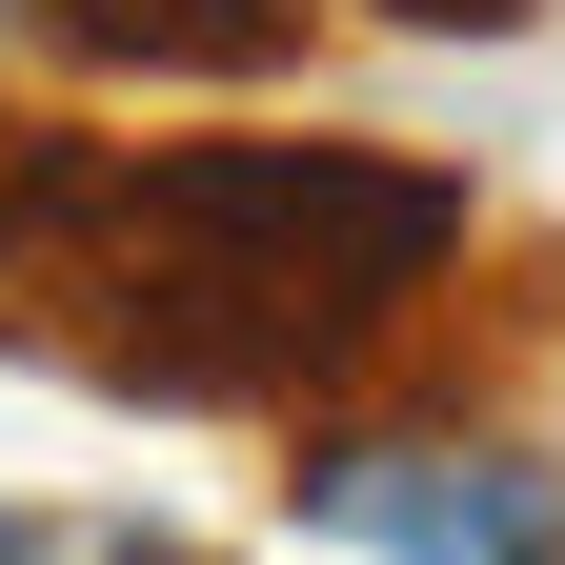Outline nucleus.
<instances>
[{
    "instance_id": "obj_1",
    "label": "nucleus",
    "mask_w": 565,
    "mask_h": 565,
    "mask_svg": "<svg viewBox=\"0 0 565 565\" xmlns=\"http://www.w3.org/2000/svg\"><path fill=\"white\" fill-rule=\"evenodd\" d=\"M465 263V182L364 141H0V323H61V364L162 404H282L424 323Z\"/></svg>"
},
{
    "instance_id": "obj_2",
    "label": "nucleus",
    "mask_w": 565,
    "mask_h": 565,
    "mask_svg": "<svg viewBox=\"0 0 565 565\" xmlns=\"http://www.w3.org/2000/svg\"><path fill=\"white\" fill-rule=\"evenodd\" d=\"M303 525L364 565H565V465L465 445V424H343L303 445Z\"/></svg>"
},
{
    "instance_id": "obj_3",
    "label": "nucleus",
    "mask_w": 565,
    "mask_h": 565,
    "mask_svg": "<svg viewBox=\"0 0 565 565\" xmlns=\"http://www.w3.org/2000/svg\"><path fill=\"white\" fill-rule=\"evenodd\" d=\"M21 21L102 41V61H263V41H282V0H21Z\"/></svg>"
},
{
    "instance_id": "obj_4",
    "label": "nucleus",
    "mask_w": 565,
    "mask_h": 565,
    "mask_svg": "<svg viewBox=\"0 0 565 565\" xmlns=\"http://www.w3.org/2000/svg\"><path fill=\"white\" fill-rule=\"evenodd\" d=\"M0 565H182V545L121 505H0Z\"/></svg>"
},
{
    "instance_id": "obj_5",
    "label": "nucleus",
    "mask_w": 565,
    "mask_h": 565,
    "mask_svg": "<svg viewBox=\"0 0 565 565\" xmlns=\"http://www.w3.org/2000/svg\"><path fill=\"white\" fill-rule=\"evenodd\" d=\"M404 21H525V0H404Z\"/></svg>"
}]
</instances>
